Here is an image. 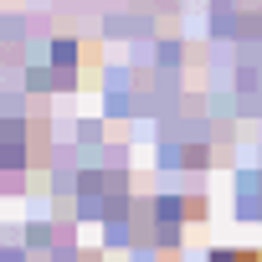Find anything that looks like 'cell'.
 I'll return each mask as SVG.
<instances>
[{
    "label": "cell",
    "instance_id": "1",
    "mask_svg": "<svg viewBox=\"0 0 262 262\" xmlns=\"http://www.w3.org/2000/svg\"><path fill=\"white\" fill-rule=\"evenodd\" d=\"M216 262H257V257H252V252H221Z\"/></svg>",
    "mask_w": 262,
    "mask_h": 262
}]
</instances>
